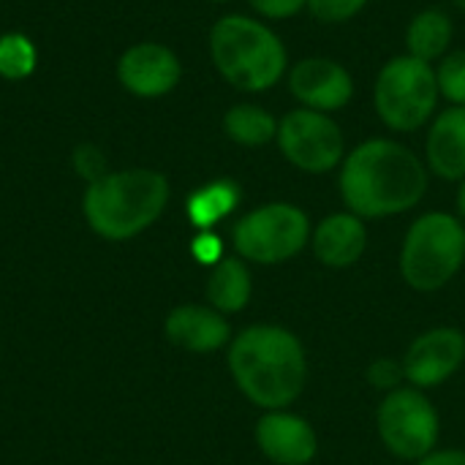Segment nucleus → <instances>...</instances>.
<instances>
[{
  "label": "nucleus",
  "mask_w": 465,
  "mask_h": 465,
  "mask_svg": "<svg viewBox=\"0 0 465 465\" xmlns=\"http://www.w3.org/2000/svg\"><path fill=\"white\" fill-rule=\"evenodd\" d=\"M341 196L349 213L392 218L414 210L428 191V166L395 139H368L341 163Z\"/></svg>",
  "instance_id": "1"
},
{
  "label": "nucleus",
  "mask_w": 465,
  "mask_h": 465,
  "mask_svg": "<svg viewBox=\"0 0 465 465\" xmlns=\"http://www.w3.org/2000/svg\"><path fill=\"white\" fill-rule=\"evenodd\" d=\"M226 365L237 390L264 411L289 409L308 384L305 346L278 324H251L234 335Z\"/></svg>",
  "instance_id": "2"
},
{
  "label": "nucleus",
  "mask_w": 465,
  "mask_h": 465,
  "mask_svg": "<svg viewBox=\"0 0 465 465\" xmlns=\"http://www.w3.org/2000/svg\"><path fill=\"white\" fill-rule=\"evenodd\" d=\"M169 204V180L153 169L106 172L90 183L82 199V213L90 229L112 242L139 237L150 229Z\"/></svg>",
  "instance_id": "3"
},
{
  "label": "nucleus",
  "mask_w": 465,
  "mask_h": 465,
  "mask_svg": "<svg viewBox=\"0 0 465 465\" xmlns=\"http://www.w3.org/2000/svg\"><path fill=\"white\" fill-rule=\"evenodd\" d=\"M210 57L218 74L245 93H264L286 76L283 41L259 19L226 14L210 30Z\"/></svg>",
  "instance_id": "4"
},
{
  "label": "nucleus",
  "mask_w": 465,
  "mask_h": 465,
  "mask_svg": "<svg viewBox=\"0 0 465 465\" xmlns=\"http://www.w3.org/2000/svg\"><path fill=\"white\" fill-rule=\"evenodd\" d=\"M465 226L458 215L425 213L411 223L401 248V275L422 294L444 289L463 267Z\"/></svg>",
  "instance_id": "5"
},
{
  "label": "nucleus",
  "mask_w": 465,
  "mask_h": 465,
  "mask_svg": "<svg viewBox=\"0 0 465 465\" xmlns=\"http://www.w3.org/2000/svg\"><path fill=\"white\" fill-rule=\"evenodd\" d=\"M436 68L411 54L392 57L376 76L373 104L376 114L390 131L414 134L422 128L439 106Z\"/></svg>",
  "instance_id": "6"
},
{
  "label": "nucleus",
  "mask_w": 465,
  "mask_h": 465,
  "mask_svg": "<svg viewBox=\"0 0 465 465\" xmlns=\"http://www.w3.org/2000/svg\"><path fill=\"white\" fill-rule=\"evenodd\" d=\"M311 221L305 210L289 202H270L242 215L232 229V245L242 262L283 264L311 245Z\"/></svg>",
  "instance_id": "7"
},
{
  "label": "nucleus",
  "mask_w": 465,
  "mask_h": 465,
  "mask_svg": "<svg viewBox=\"0 0 465 465\" xmlns=\"http://www.w3.org/2000/svg\"><path fill=\"white\" fill-rule=\"evenodd\" d=\"M376 430L390 455L406 463H420L439 450L441 420L428 395L417 387L387 392L376 411Z\"/></svg>",
  "instance_id": "8"
},
{
  "label": "nucleus",
  "mask_w": 465,
  "mask_h": 465,
  "mask_svg": "<svg viewBox=\"0 0 465 465\" xmlns=\"http://www.w3.org/2000/svg\"><path fill=\"white\" fill-rule=\"evenodd\" d=\"M278 150L300 172L327 174L343 163L346 139L341 125L313 109H292L278 123Z\"/></svg>",
  "instance_id": "9"
},
{
  "label": "nucleus",
  "mask_w": 465,
  "mask_h": 465,
  "mask_svg": "<svg viewBox=\"0 0 465 465\" xmlns=\"http://www.w3.org/2000/svg\"><path fill=\"white\" fill-rule=\"evenodd\" d=\"M406 381L417 390H430L450 381L465 362V335L458 327H433L411 341L403 354Z\"/></svg>",
  "instance_id": "10"
},
{
  "label": "nucleus",
  "mask_w": 465,
  "mask_h": 465,
  "mask_svg": "<svg viewBox=\"0 0 465 465\" xmlns=\"http://www.w3.org/2000/svg\"><path fill=\"white\" fill-rule=\"evenodd\" d=\"M289 93L313 112H338L349 106L354 95L351 74L332 57H305L292 65L286 74Z\"/></svg>",
  "instance_id": "11"
},
{
  "label": "nucleus",
  "mask_w": 465,
  "mask_h": 465,
  "mask_svg": "<svg viewBox=\"0 0 465 465\" xmlns=\"http://www.w3.org/2000/svg\"><path fill=\"white\" fill-rule=\"evenodd\" d=\"M180 76H183V65L177 54L155 41L134 44L131 49L123 52L117 63L120 84L139 98H158L172 93Z\"/></svg>",
  "instance_id": "12"
},
{
  "label": "nucleus",
  "mask_w": 465,
  "mask_h": 465,
  "mask_svg": "<svg viewBox=\"0 0 465 465\" xmlns=\"http://www.w3.org/2000/svg\"><path fill=\"white\" fill-rule=\"evenodd\" d=\"M256 444L259 452L275 465H308L319 452L313 425L289 409L264 411L256 422Z\"/></svg>",
  "instance_id": "13"
},
{
  "label": "nucleus",
  "mask_w": 465,
  "mask_h": 465,
  "mask_svg": "<svg viewBox=\"0 0 465 465\" xmlns=\"http://www.w3.org/2000/svg\"><path fill=\"white\" fill-rule=\"evenodd\" d=\"M163 335L172 346L191 354H213L232 343V324L210 305H177L163 319Z\"/></svg>",
  "instance_id": "14"
},
{
  "label": "nucleus",
  "mask_w": 465,
  "mask_h": 465,
  "mask_svg": "<svg viewBox=\"0 0 465 465\" xmlns=\"http://www.w3.org/2000/svg\"><path fill=\"white\" fill-rule=\"evenodd\" d=\"M313 256L330 270L354 267L368 248L365 221L354 213H332L322 218L311 234Z\"/></svg>",
  "instance_id": "15"
},
{
  "label": "nucleus",
  "mask_w": 465,
  "mask_h": 465,
  "mask_svg": "<svg viewBox=\"0 0 465 465\" xmlns=\"http://www.w3.org/2000/svg\"><path fill=\"white\" fill-rule=\"evenodd\" d=\"M425 158H428V169L441 180H452V183L463 180L465 106H450L433 120L425 142Z\"/></svg>",
  "instance_id": "16"
},
{
  "label": "nucleus",
  "mask_w": 465,
  "mask_h": 465,
  "mask_svg": "<svg viewBox=\"0 0 465 465\" xmlns=\"http://www.w3.org/2000/svg\"><path fill=\"white\" fill-rule=\"evenodd\" d=\"M253 294V278L240 256H223L207 275V305L218 313H240Z\"/></svg>",
  "instance_id": "17"
},
{
  "label": "nucleus",
  "mask_w": 465,
  "mask_h": 465,
  "mask_svg": "<svg viewBox=\"0 0 465 465\" xmlns=\"http://www.w3.org/2000/svg\"><path fill=\"white\" fill-rule=\"evenodd\" d=\"M452 35H455V27H452L450 14H444L441 8H425L411 19L406 30V49L411 57L433 63L447 54Z\"/></svg>",
  "instance_id": "18"
},
{
  "label": "nucleus",
  "mask_w": 465,
  "mask_h": 465,
  "mask_svg": "<svg viewBox=\"0 0 465 465\" xmlns=\"http://www.w3.org/2000/svg\"><path fill=\"white\" fill-rule=\"evenodd\" d=\"M237 204H240V188L232 180H213L188 196L185 213L191 226H196V232H207L215 229V223H221L226 215H232Z\"/></svg>",
  "instance_id": "19"
},
{
  "label": "nucleus",
  "mask_w": 465,
  "mask_h": 465,
  "mask_svg": "<svg viewBox=\"0 0 465 465\" xmlns=\"http://www.w3.org/2000/svg\"><path fill=\"white\" fill-rule=\"evenodd\" d=\"M223 131L242 147H264L278 136V120L256 104H237L223 114Z\"/></svg>",
  "instance_id": "20"
},
{
  "label": "nucleus",
  "mask_w": 465,
  "mask_h": 465,
  "mask_svg": "<svg viewBox=\"0 0 465 465\" xmlns=\"http://www.w3.org/2000/svg\"><path fill=\"white\" fill-rule=\"evenodd\" d=\"M35 68V46L22 33H5L0 38V76L25 79Z\"/></svg>",
  "instance_id": "21"
},
{
  "label": "nucleus",
  "mask_w": 465,
  "mask_h": 465,
  "mask_svg": "<svg viewBox=\"0 0 465 465\" xmlns=\"http://www.w3.org/2000/svg\"><path fill=\"white\" fill-rule=\"evenodd\" d=\"M436 82H439V93L450 104L465 106V49L441 57L436 68Z\"/></svg>",
  "instance_id": "22"
},
{
  "label": "nucleus",
  "mask_w": 465,
  "mask_h": 465,
  "mask_svg": "<svg viewBox=\"0 0 465 465\" xmlns=\"http://www.w3.org/2000/svg\"><path fill=\"white\" fill-rule=\"evenodd\" d=\"M368 5V0H308V8L313 14V19L324 22V25H341L354 19L362 8Z\"/></svg>",
  "instance_id": "23"
},
{
  "label": "nucleus",
  "mask_w": 465,
  "mask_h": 465,
  "mask_svg": "<svg viewBox=\"0 0 465 465\" xmlns=\"http://www.w3.org/2000/svg\"><path fill=\"white\" fill-rule=\"evenodd\" d=\"M406 381V373H403V362L401 360H392V357H379L371 362L368 368V384L373 390H381V392H395L401 390Z\"/></svg>",
  "instance_id": "24"
},
{
  "label": "nucleus",
  "mask_w": 465,
  "mask_h": 465,
  "mask_svg": "<svg viewBox=\"0 0 465 465\" xmlns=\"http://www.w3.org/2000/svg\"><path fill=\"white\" fill-rule=\"evenodd\" d=\"M191 256L202 264V267H215L223 259V240L207 229V232H196V237L191 240Z\"/></svg>",
  "instance_id": "25"
},
{
  "label": "nucleus",
  "mask_w": 465,
  "mask_h": 465,
  "mask_svg": "<svg viewBox=\"0 0 465 465\" xmlns=\"http://www.w3.org/2000/svg\"><path fill=\"white\" fill-rule=\"evenodd\" d=\"M74 169H76V174L84 177L87 183H95V180H101V177L106 174V158L101 155L98 147L82 144V147H76V153H74Z\"/></svg>",
  "instance_id": "26"
},
{
  "label": "nucleus",
  "mask_w": 465,
  "mask_h": 465,
  "mask_svg": "<svg viewBox=\"0 0 465 465\" xmlns=\"http://www.w3.org/2000/svg\"><path fill=\"white\" fill-rule=\"evenodd\" d=\"M248 3L264 19H289L308 5V0H248Z\"/></svg>",
  "instance_id": "27"
},
{
  "label": "nucleus",
  "mask_w": 465,
  "mask_h": 465,
  "mask_svg": "<svg viewBox=\"0 0 465 465\" xmlns=\"http://www.w3.org/2000/svg\"><path fill=\"white\" fill-rule=\"evenodd\" d=\"M417 465H465V450H433Z\"/></svg>",
  "instance_id": "28"
},
{
  "label": "nucleus",
  "mask_w": 465,
  "mask_h": 465,
  "mask_svg": "<svg viewBox=\"0 0 465 465\" xmlns=\"http://www.w3.org/2000/svg\"><path fill=\"white\" fill-rule=\"evenodd\" d=\"M458 218L465 223V177L460 180V188H458Z\"/></svg>",
  "instance_id": "29"
},
{
  "label": "nucleus",
  "mask_w": 465,
  "mask_h": 465,
  "mask_svg": "<svg viewBox=\"0 0 465 465\" xmlns=\"http://www.w3.org/2000/svg\"><path fill=\"white\" fill-rule=\"evenodd\" d=\"M210 3H229V0H210Z\"/></svg>",
  "instance_id": "30"
}]
</instances>
